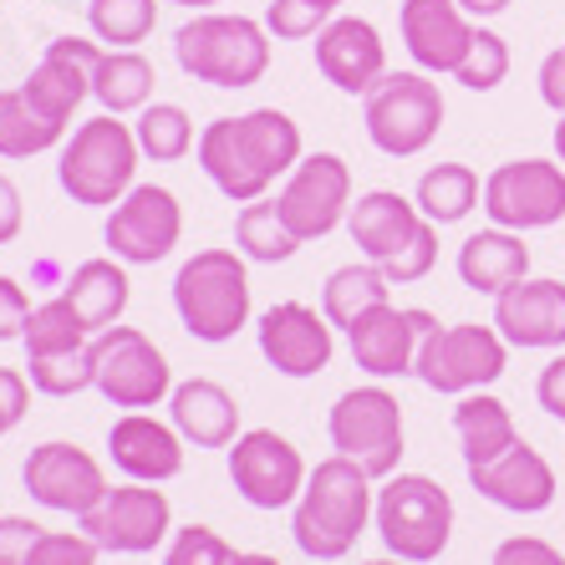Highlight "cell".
Returning <instances> with one entry per match:
<instances>
[{
    "label": "cell",
    "mask_w": 565,
    "mask_h": 565,
    "mask_svg": "<svg viewBox=\"0 0 565 565\" xmlns=\"http://www.w3.org/2000/svg\"><path fill=\"white\" fill-rule=\"evenodd\" d=\"M199 169L230 204H255L306 158L301 128L280 107H250L239 118H214L199 132Z\"/></svg>",
    "instance_id": "cell-1"
},
{
    "label": "cell",
    "mask_w": 565,
    "mask_h": 565,
    "mask_svg": "<svg viewBox=\"0 0 565 565\" xmlns=\"http://www.w3.org/2000/svg\"><path fill=\"white\" fill-rule=\"evenodd\" d=\"M377 479L356 469L352 459L331 454L306 473L301 500L290 504V540L311 561H347L356 540L367 535L372 510H377Z\"/></svg>",
    "instance_id": "cell-2"
},
{
    "label": "cell",
    "mask_w": 565,
    "mask_h": 565,
    "mask_svg": "<svg viewBox=\"0 0 565 565\" xmlns=\"http://www.w3.org/2000/svg\"><path fill=\"white\" fill-rule=\"evenodd\" d=\"M173 311H179V327L204 347L235 342L239 331L250 327V260L239 250H194L179 276H173Z\"/></svg>",
    "instance_id": "cell-3"
},
{
    "label": "cell",
    "mask_w": 565,
    "mask_h": 565,
    "mask_svg": "<svg viewBox=\"0 0 565 565\" xmlns=\"http://www.w3.org/2000/svg\"><path fill=\"white\" fill-rule=\"evenodd\" d=\"M173 62L194 82H210L224 93H245L270 72V31L250 15L194 11V21L173 31Z\"/></svg>",
    "instance_id": "cell-4"
},
{
    "label": "cell",
    "mask_w": 565,
    "mask_h": 565,
    "mask_svg": "<svg viewBox=\"0 0 565 565\" xmlns=\"http://www.w3.org/2000/svg\"><path fill=\"white\" fill-rule=\"evenodd\" d=\"M138 163H143V148L132 138V122L113 118V113H97V118L77 122L72 138L62 143L56 179L72 194V204L113 210L138 184Z\"/></svg>",
    "instance_id": "cell-5"
},
{
    "label": "cell",
    "mask_w": 565,
    "mask_h": 565,
    "mask_svg": "<svg viewBox=\"0 0 565 565\" xmlns=\"http://www.w3.org/2000/svg\"><path fill=\"white\" fill-rule=\"evenodd\" d=\"M387 555L413 565H434L454 540V494L428 473H403L382 479L377 489V510H372Z\"/></svg>",
    "instance_id": "cell-6"
},
{
    "label": "cell",
    "mask_w": 565,
    "mask_h": 565,
    "mask_svg": "<svg viewBox=\"0 0 565 565\" xmlns=\"http://www.w3.org/2000/svg\"><path fill=\"white\" fill-rule=\"evenodd\" d=\"M327 438L342 459H352L356 469H367L382 484V479H393L403 454H408L403 403H397V393H387L382 382L347 387L327 413Z\"/></svg>",
    "instance_id": "cell-7"
},
{
    "label": "cell",
    "mask_w": 565,
    "mask_h": 565,
    "mask_svg": "<svg viewBox=\"0 0 565 565\" xmlns=\"http://www.w3.org/2000/svg\"><path fill=\"white\" fill-rule=\"evenodd\" d=\"M444 93L428 72H387L362 97V128L367 143L387 158H418L444 128Z\"/></svg>",
    "instance_id": "cell-8"
},
{
    "label": "cell",
    "mask_w": 565,
    "mask_h": 565,
    "mask_svg": "<svg viewBox=\"0 0 565 565\" xmlns=\"http://www.w3.org/2000/svg\"><path fill=\"white\" fill-rule=\"evenodd\" d=\"M510 367V342H504L494 321L479 327V321H454V327H434L418 347V367L413 377L428 387V393L444 397H463V393H484L504 377Z\"/></svg>",
    "instance_id": "cell-9"
},
{
    "label": "cell",
    "mask_w": 565,
    "mask_h": 565,
    "mask_svg": "<svg viewBox=\"0 0 565 565\" xmlns=\"http://www.w3.org/2000/svg\"><path fill=\"white\" fill-rule=\"evenodd\" d=\"M93 387L122 413L163 408L173 393V367L163 347L138 327H107L93 337Z\"/></svg>",
    "instance_id": "cell-10"
},
{
    "label": "cell",
    "mask_w": 565,
    "mask_h": 565,
    "mask_svg": "<svg viewBox=\"0 0 565 565\" xmlns=\"http://www.w3.org/2000/svg\"><path fill=\"white\" fill-rule=\"evenodd\" d=\"M489 224L530 235V230H551L565 220V163L561 158H510L484 179Z\"/></svg>",
    "instance_id": "cell-11"
},
{
    "label": "cell",
    "mask_w": 565,
    "mask_h": 565,
    "mask_svg": "<svg viewBox=\"0 0 565 565\" xmlns=\"http://www.w3.org/2000/svg\"><path fill=\"white\" fill-rule=\"evenodd\" d=\"M82 535L97 540L107 555H153L173 535V504L158 484H107V494L77 520Z\"/></svg>",
    "instance_id": "cell-12"
},
{
    "label": "cell",
    "mask_w": 565,
    "mask_h": 565,
    "mask_svg": "<svg viewBox=\"0 0 565 565\" xmlns=\"http://www.w3.org/2000/svg\"><path fill=\"white\" fill-rule=\"evenodd\" d=\"M107 255L122 265H158L169 260L184 239V204L163 184H132L107 214Z\"/></svg>",
    "instance_id": "cell-13"
},
{
    "label": "cell",
    "mask_w": 565,
    "mask_h": 565,
    "mask_svg": "<svg viewBox=\"0 0 565 565\" xmlns=\"http://www.w3.org/2000/svg\"><path fill=\"white\" fill-rule=\"evenodd\" d=\"M301 448L280 438L276 428H245L230 444V484L250 510H290L306 489Z\"/></svg>",
    "instance_id": "cell-14"
},
{
    "label": "cell",
    "mask_w": 565,
    "mask_h": 565,
    "mask_svg": "<svg viewBox=\"0 0 565 565\" xmlns=\"http://www.w3.org/2000/svg\"><path fill=\"white\" fill-rule=\"evenodd\" d=\"M276 210L301 245L327 239L337 224H347V210H352V169H347V158L306 153L286 173V184L276 194Z\"/></svg>",
    "instance_id": "cell-15"
},
{
    "label": "cell",
    "mask_w": 565,
    "mask_h": 565,
    "mask_svg": "<svg viewBox=\"0 0 565 565\" xmlns=\"http://www.w3.org/2000/svg\"><path fill=\"white\" fill-rule=\"evenodd\" d=\"M255 342H260V356L280 377L306 382L331 367V356H337V327L306 301H276L260 316Z\"/></svg>",
    "instance_id": "cell-16"
},
{
    "label": "cell",
    "mask_w": 565,
    "mask_h": 565,
    "mask_svg": "<svg viewBox=\"0 0 565 565\" xmlns=\"http://www.w3.org/2000/svg\"><path fill=\"white\" fill-rule=\"evenodd\" d=\"M438 327L434 311H418V306H377L347 331V347H352V362L367 372L372 382L387 377H413L418 367V347L423 337Z\"/></svg>",
    "instance_id": "cell-17"
},
{
    "label": "cell",
    "mask_w": 565,
    "mask_h": 565,
    "mask_svg": "<svg viewBox=\"0 0 565 565\" xmlns=\"http://www.w3.org/2000/svg\"><path fill=\"white\" fill-rule=\"evenodd\" d=\"M21 484H26V494L41 504V510L77 514L82 520V514L107 494V473L82 444H62V438H52V444H36L26 454Z\"/></svg>",
    "instance_id": "cell-18"
},
{
    "label": "cell",
    "mask_w": 565,
    "mask_h": 565,
    "mask_svg": "<svg viewBox=\"0 0 565 565\" xmlns=\"http://www.w3.org/2000/svg\"><path fill=\"white\" fill-rule=\"evenodd\" d=\"M103 41H87V36H56L41 62L31 66V77L21 82V93L31 97L41 118H52L56 128H72L77 107L93 97V72L103 62Z\"/></svg>",
    "instance_id": "cell-19"
},
{
    "label": "cell",
    "mask_w": 565,
    "mask_h": 565,
    "mask_svg": "<svg viewBox=\"0 0 565 565\" xmlns=\"http://www.w3.org/2000/svg\"><path fill=\"white\" fill-rule=\"evenodd\" d=\"M316 72L347 97H367L387 77V46L382 31L362 15H331L316 36Z\"/></svg>",
    "instance_id": "cell-20"
},
{
    "label": "cell",
    "mask_w": 565,
    "mask_h": 565,
    "mask_svg": "<svg viewBox=\"0 0 565 565\" xmlns=\"http://www.w3.org/2000/svg\"><path fill=\"white\" fill-rule=\"evenodd\" d=\"M494 331L514 352H561L565 347V280L525 276L494 296Z\"/></svg>",
    "instance_id": "cell-21"
},
{
    "label": "cell",
    "mask_w": 565,
    "mask_h": 565,
    "mask_svg": "<svg viewBox=\"0 0 565 565\" xmlns=\"http://www.w3.org/2000/svg\"><path fill=\"white\" fill-rule=\"evenodd\" d=\"M469 489L479 494V500L500 504V510H510V514H545L555 504V489L561 484H555L551 459L520 438L514 448H504L500 459L473 463Z\"/></svg>",
    "instance_id": "cell-22"
},
{
    "label": "cell",
    "mask_w": 565,
    "mask_h": 565,
    "mask_svg": "<svg viewBox=\"0 0 565 565\" xmlns=\"http://www.w3.org/2000/svg\"><path fill=\"white\" fill-rule=\"evenodd\" d=\"M397 31L408 46L413 66L428 77H454L469 52L473 21L459 11V0H403L397 6Z\"/></svg>",
    "instance_id": "cell-23"
},
{
    "label": "cell",
    "mask_w": 565,
    "mask_h": 565,
    "mask_svg": "<svg viewBox=\"0 0 565 565\" xmlns=\"http://www.w3.org/2000/svg\"><path fill=\"white\" fill-rule=\"evenodd\" d=\"M184 438L179 428L153 413H122L113 428H107V454H113V469L132 484H169L184 473Z\"/></svg>",
    "instance_id": "cell-24"
},
{
    "label": "cell",
    "mask_w": 565,
    "mask_h": 565,
    "mask_svg": "<svg viewBox=\"0 0 565 565\" xmlns=\"http://www.w3.org/2000/svg\"><path fill=\"white\" fill-rule=\"evenodd\" d=\"M169 423L179 428L189 448H230L245 428H239V403L235 393L214 377H184L169 393Z\"/></svg>",
    "instance_id": "cell-25"
},
{
    "label": "cell",
    "mask_w": 565,
    "mask_h": 565,
    "mask_svg": "<svg viewBox=\"0 0 565 565\" xmlns=\"http://www.w3.org/2000/svg\"><path fill=\"white\" fill-rule=\"evenodd\" d=\"M423 214L408 194H397V189H367V194L352 199V210H347V235L352 245L362 250V260L372 265H387L413 235L423 230Z\"/></svg>",
    "instance_id": "cell-26"
},
{
    "label": "cell",
    "mask_w": 565,
    "mask_h": 565,
    "mask_svg": "<svg viewBox=\"0 0 565 565\" xmlns=\"http://www.w3.org/2000/svg\"><path fill=\"white\" fill-rule=\"evenodd\" d=\"M454 270H459V280L473 296H504L510 286H520L530 276V245H525V235L489 224V230H473L459 245Z\"/></svg>",
    "instance_id": "cell-27"
},
{
    "label": "cell",
    "mask_w": 565,
    "mask_h": 565,
    "mask_svg": "<svg viewBox=\"0 0 565 565\" xmlns=\"http://www.w3.org/2000/svg\"><path fill=\"white\" fill-rule=\"evenodd\" d=\"M66 306L77 311V321L87 331H107V327H118L122 311H128L132 301V280H128V265L113 260V255H97V260H82L72 276H66L62 286Z\"/></svg>",
    "instance_id": "cell-28"
},
{
    "label": "cell",
    "mask_w": 565,
    "mask_h": 565,
    "mask_svg": "<svg viewBox=\"0 0 565 565\" xmlns=\"http://www.w3.org/2000/svg\"><path fill=\"white\" fill-rule=\"evenodd\" d=\"M454 434H459V448H463V469L500 459L504 448L520 444V428H514L510 408H504L489 387L484 393H463L459 397V408H454Z\"/></svg>",
    "instance_id": "cell-29"
},
{
    "label": "cell",
    "mask_w": 565,
    "mask_h": 565,
    "mask_svg": "<svg viewBox=\"0 0 565 565\" xmlns=\"http://www.w3.org/2000/svg\"><path fill=\"white\" fill-rule=\"evenodd\" d=\"M387 301H393V280L382 276V265H372V260L337 265L327 276V286H321V316L337 331H352L362 316Z\"/></svg>",
    "instance_id": "cell-30"
},
{
    "label": "cell",
    "mask_w": 565,
    "mask_h": 565,
    "mask_svg": "<svg viewBox=\"0 0 565 565\" xmlns=\"http://www.w3.org/2000/svg\"><path fill=\"white\" fill-rule=\"evenodd\" d=\"M153 87H158V72L138 46H132V52H103V62H97V72H93V97L113 118L143 113V107L153 103Z\"/></svg>",
    "instance_id": "cell-31"
},
{
    "label": "cell",
    "mask_w": 565,
    "mask_h": 565,
    "mask_svg": "<svg viewBox=\"0 0 565 565\" xmlns=\"http://www.w3.org/2000/svg\"><path fill=\"white\" fill-rule=\"evenodd\" d=\"M413 204H418L423 220L444 230V224L469 220L484 204V184H479V173L469 163H434L413 189Z\"/></svg>",
    "instance_id": "cell-32"
},
{
    "label": "cell",
    "mask_w": 565,
    "mask_h": 565,
    "mask_svg": "<svg viewBox=\"0 0 565 565\" xmlns=\"http://www.w3.org/2000/svg\"><path fill=\"white\" fill-rule=\"evenodd\" d=\"M235 250L255 265H286L301 250V239L290 235V224L280 220L276 199H255V204H239L235 214Z\"/></svg>",
    "instance_id": "cell-33"
},
{
    "label": "cell",
    "mask_w": 565,
    "mask_h": 565,
    "mask_svg": "<svg viewBox=\"0 0 565 565\" xmlns=\"http://www.w3.org/2000/svg\"><path fill=\"white\" fill-rule=\"evenodd\" d=\"M62 143H66V128H56L52 118H41L21 87L0 93V158H36Z\"/></svg>",
    "instance_id": "cell-34"
},
{
    "label": "cell",
    "mask_w": 565,
    "mask_h": 565,
    "mask_svg": "<svg viewBox=\"0 0 565 565\" xmlns=\"http://www.w3.org/2000/svg\"><path fill=\"white\" fill-rule=\"evenodd\" d=\"M87 26L107 52H132L138 41L153 36L158 0H87Z\"/></svg>",
    "instance_id": "cell-35"
},
{
    "label": "cell",
    "mask_w": 565,
    "mask_h": 565,
    "mask_svg": "<svg viewBox=\"0 0 565 565\" xmlns=\"http://www.w3.org/2000/svg\"><path fill=\"white\" fill-rule=\"evenodd\" d=\"M132 138L143 148V158L153 163H179V158L194 153V118H189L179 103H148L132 122Z\"/></svg>",
    "instance_id": "cell-36"
},
{
    "label": "cell",
    "mask_w": 565,
    "mask_h": 565,
    "mask_svg": "<svg viewBox=\"0 0 565 565\" xmlns=\"http://www.w3.org/2000/svg\"><path fill=\"white\" fill-rule=\"evenodd\" d=\"M21 347H26V356H62V352L93 347V331L77 321V311L66 306V296H52V301L31 306V321H26V331H21Z\"/></svg>",
    "instance_id": "cell-37"
},
{
    "label": "cell",
    "mask_w": 565,
    "mask_h": 565,
    "mask_svg": "<svg viewBox=\"0 0 565 565\" xmlns=\"http://www.w3.org/2000/svg\"><path fill=\"white\" fill-rule=\"evenodd\" d=\"M504 77H510V46H504L500 31H489V26H479V21H473L469 52H463L454 82H459V87H469V93H494Z\"/></svg>",
    "instance_id": "cell-38"
},
{
    "label": "cell",
    "mask_w": 565,
    "mask_h": 565,
    "mask_svg": "<svg viewBox=\"0 0 565 565\" xmlns=\"http://www.w3.org/2000/svg\"><path fill=\"white\" fill-rule=\"evenodd\" d=\"M26 377L41 397H77L93 387V347L62 356H26Z\"/></svg>",
    "instance_id": "cell-39"
},
{
    "label": "cell",
    "mask_w": 565,
    "mask_h": 565,
    "mask_svg": "<svg viewBox=\"0 0 565 565\" xmlns=\"http://www.w3.org/2000/svg\"><path fill=\"white\" fill-rule=\"evenodd\" d=\"M235 545L210 525H179L169 535V551H163V565H235Z\"/></svg>",
    "instance_id": "cell-40"
},
{
    "label": "cell",
    "mask_w": 565,
    "mask_h": 565,
    "mask_svg": "<svg viewBox=\"0 0 565 565\" xmlns=\"http://www.w3.org/2000/svg\"><path fill=\"white\" fill-rule=\"evenodd\" d=\"M327 21H331V11H321L316 0H270L265 6L270 41H311V36H321Z\"/></svg>",
    "instance_id": "cell-41"
},
{
    "label": "cell",
    "mask_w": 565,
    "mask_h": 565,
    "mask_svg": "<svg viewBox=\"0 0 565 565\" xmlns=\"http://www.w3.org/2000/svg\"><path fill=\"white\" fill-rule=\"evenodd\" d=\"M97 540L82 530H41V540L31 545L26 565H97Z\"/></svg>",
    "instance_id": "cell-42"
},
{
    "label": "cell",
    "mask_w": 565,
    "mask_h": 565,
    "mask_svg": "<svg viewBox=\"0 0 565 565\" xmlns=\"http://www.w3.org/2000/svg\"><path fill=\"white\" fill-rule=\"evenodd\" d=\"M434 265H438V224H423L418 235L382 265V276L393 280V286H413V280H423Z\"/></svg>",
    "instance_id": "cell-43"
},
{
    "label": "cell",
    "mask_w": 565,
    "mask_h": 565,
    "mask_svg": "<svg viewBox=\"0 0 565 565\" xmlns=\"http://www.w3.org/2000/svg\"><path fill=\"white\" fill-rule=\"evenodd\" d=\"M489 565H565V555L555 551L551 540H540V535H510V540L494 545Z\"/></svg>",
    "instance_id": "cell-44"
},
{
    "label": "cell",
    "mask_w": 565,
    "mask_h": 565,
    "mask_svg": "<svg viewBox=\"0 0 565 565\" xmlns=\"http://www.w3.org/2000/svg\"><path fill=\"white\" fill-rule=\"evenodd\" d=\"M31 393H36V387H31L26 372L0 367V438L11 434L15 423H21V418L31 413Z\"/></svg>",
    "instance_id": "cell-45"
},
{
    "label": "cell",
    "mask_w": 565,
    "mask_h": 565,
    "mask_svg": "<svg viewBox=\"0 0 565 565\" xmlns=\"http://www.w3.org/2000/svg\"><path fill=\"white\" fill-rule=\"evenodd\" d=\"M36 540H41L36 520H26V514H0V565H26Z\"/></svg>",
    "instance_id": "cell-46"
},
{
    "label": "cell",
    "mask_w": 565,
    "mask_h": 565,
    "mask_svg": "<svg viewBox=\"0 0 565 565\" xmlns=\"http://www.w3.org/2000/svg\"><path fill=\"white\" fill-rule=\"evenodd\" d=\"M31 321V301L26 290L15 286L11 276H0V342H21V331Z\"/></svg>",
    "instance_id": "cell-47"
},
{
    "label": "cell",
    "mask_w": 565,
    "mask_h": 565,
    "mask_svg": "<svg viewBox=\"0 0 565 565\" xmlns=\"http://www.w3.org/2000/svg\"><path fill=\"white\" fill-rule=\"evenodd\" d=\"M535 397H540V408L551 413V418H561V423H565V352H561V356H551V362L540 367V377H535Z\"/></svg>",
    "instance_id": "cell-48"
},
{
    "label": "cell",
    "mask_w": 565,
    "mask_h": 565,
    "mask_svg": "<svg viewBox=\"0 0 565 565\" xmlns=\"http://www.w3.org/2000/svg\"><path fill=\"white\" fill-rule=\"evenodd\" d=\"M540 103L551 107L555 118L565 113V46H555V52H545V62H540Z\"/></svg>",
    "instance_id": "cell-49"
},
{
    "label": "cell",
    "mask_w": 565,
    "mask_h": 565,
    "mask_svg": "<svg viewBox=\"0 0 565 565\" xmlns=\"http://www.w3.org/2000/svg\"><path fill=\"white\" fill-rule=\"evenodd\" d=\"M26 224V210H21V189L11 184V173H0V245H11Z\"/></svg>",
    "instance_id": "cell-50"
},
{
    "label": "cell",
    "mask_w": 565,
    "mask_h": 565,
    "mask_svg": "<svg viewBox=\"0 0 565 565\" xmlns=\"http://www.w3.org/2000/svg\"><path fill=\"white\" fill-rule=\"evenodd\" d=\"M514 0H459V11L469 15V21H489V15H504Z\"/></svg>",
    "instance_id": "cell-51"
},
{
    "label": "cell",
    "mask_w": 565,
    "mask_h": 565,
    "mask_svg": "<svg viewBox=\"0 0 565 565\" xmlns=\"http://www.w3.org/2000/svg\"><path fill=\"white\" fill-rule=\"evenodd\" d=\"M235 565H280V561H276V555H265V551H239Z\"/></svg>",
    "instance_id": "cell-52"
},
{
    "label": "cell",
    "mask_w": 565,
    "mask_h": 565,
    "mask_svg": "<svg viewBox=\"0 0 565 565\" xmlns=\"http://www.w3.org/2000/svg\"><path fill=\"white\" fill-rule=\"evenodd\" d=\"M173 6H184V11H214L220 0H173Z\"/></svg>",
    "instance_id": "cell-53"
},
{
    "label": "cell",
    "mask_w": 565,
    "mask_h": 565,
    "mask_svg": "<svg viewBox=\"0 0 565 565\" xmlns=\"http://www.w3.org/2000/svg\"><path fill=\"white\" fill-rule=\"evenodd\" d=\"M555 158L565 163V113H561V122H555Z\"/></svg>",
    "instance_id": "cell-54"
},
{
    "label": "cell",
    "mask_w": 565,
    "mask_h": 565,
    "mask_svg": "<svg viewBox=\"0 0 565 565\" xmlns=\"http://www.w3.org/2000/svg\"><path fill=\"white\" fill-rule=\"evenodd\" d=\"M356 565H413V561H397V555H382V561H356Z\"/></svg>",
    "instance_id": "cell-55"
},
{
    "label": "cell",
    "mask_w": 565,
    "mask_h": 565,
    "mask_svg": "<svg viewBox=\"0 0 565 565\" xmlns=\"http://www.w3.org/2000/svg\"><path fill=\"white\" fill-rule=\"evenodd\" d=\"M316 6H321V11H342L347 0H316Z\"/></svg>",
    "instance_id": "cell-56"
},
{
    "label": "cell",
    "mask_w": 565,
    "mask_h": 565,
    "mask_svg": "<svg viewBox=\"0 0 565 565\" xmlns=\"http://www.w3.org/2000/svg\"><path fill=\"white\" fill-rule=\"evenodd\" d=\"M561 46H565V41H561Z\"/></svg>",
    "instance_id": "cell-57"
}]
</instances>
